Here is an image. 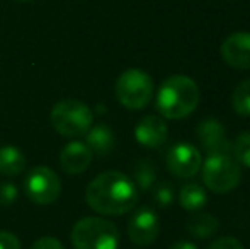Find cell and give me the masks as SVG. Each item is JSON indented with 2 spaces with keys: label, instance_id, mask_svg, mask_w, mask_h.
<instances>
[{
  "label": "cell",
  "instance_id": "cell-11",
  "mask_svg": "<svg viewBox=\"0 0 250 249\" xmlns=\"http://www.w3.org/2000/svg\"><path fill=\"white\" fill-rule=\"evenodd\" d=\"M168 130L167 123L162 116L157 114H148L142 118L135 128V138L140 145L148 147V149H157L167 140Z\"/></svg>",
  "mask_w": 250,
  "mask_h": 249
},
{
  "label": "cell",
  "instance_id": "cell-6",
  "mask_svg": "<svg viewBox=\"0 0 250 249\" xmlns=\"http://www.w3.org/2000/svg\"><path fill=\"white\" fill-rule=\"evenodd\" d=\"M116 97L128 110H143L153 97V80L140 68L125 70L116 80Z\"/></svg>",
  "mask_w": 250,
  "mask_h": 249
},
{
  "label": "cell",
  "instance_id": "cell-2",
  "mask_svg": "<svg viewBox=\"0 0 250 249\" xmlns=\"http://www.w3.org/2000/svg\"><path fill=\"white\" fill-rule=\"evenodd\" d=\"M201 99L199 87L188 75H172L160 86L157 110L164 118L182 120L196 111Z\"/></svg>",
  "mask_w": 250,
  "mask_h": 249
},
{
  "label": "cell",
  "instance_id": "cell-26",
  "mask_svg": "<svg viewBox=\"0 0 250 249\" xmlns=\"http://www.w3.org/2000/svg\"><path fill=\"white\" fill-rule=\"evenodd\" d=\"M168 249H198V248H196V244L191 243V241H179V243L172 244Z\"/></svg>",
  "mask_w": 250,
  "mask_h": 249
},
{
  "label": "cell",
  "instance_id": "cell-4",
  "mask_svg": "<svg viewBox=\"0 0 250 249\" xmlns=\"http://www.w3.org/2000/svg\"><path fill=\"white\" fill-rule=\"evenodd\" d=\"M51 125L63 136L85 135L94 123L92 110L79 99H63L51 110Z\"/></svg>",
  "mask_w": 250,
  "mask_h": 249
},
{
  "label": "cell",
  "instance_id": "cell-20",
  "mask_svg": "<svg viewBox=\"0 0 250 249\" xmlns=\"http://www.w3.org/2000/svg\"><path fill=\"white\" fill-rule=\"evenodd\" d=\"M233 154L238 164L250 167V132H244L235 138Z\"/></svg>",
  "mask_w": 250,
  "mask_h": 249
},
{
  "label": "cell",
  "instance_id": "cell-9",
  "mask_svg": "<svg viewBox=\"0 0 250 249\" xmlns=\"http://www.w3.org/2000/svg\"><path fill=\"white\" fill-rule=\"evenodd\" d=\"M158 232H160V220L157 213L148 206L136 210L128 222V236L131 243L138 246H148L155 243Z\"/></svg>",
  "mask_w": 250,
  "mask_h": 249
},
{
  "label": "cell",
  "instance_id": "cell-22",
  "mask_svg": "<svg viewBox=\"0 0 250 249\" xmlns=\"http://www.w3.org/2000/svg\"><path fill=\"white\" fill-rule=\"evenodd\" d=\"M17 200V188L12 183H0V206H10Z\"/></svg>",
  "mask_w": 250,
  "mask_h": 249
},
{
  "label": "cell",
  "instance_id": "cell-23",
  "mask_svg": "<svg viewBox=\"0 0 250 249\" xmlns=\"http://www.w3.org/2000/svg\"><path fill=\"white\" fill-rule=\"evenodd\" d=\"M208 249H245L244 244L240 243L238 239L231 236H227V237H218L216 241L208 246Z\"/></svg>",
  "mask_w": 250,
  "mask_h": 249
},
{
  "label": "cell",
  "instance_id": "cell-19",
  "mask_svg": "<svg viewBox=\"0 0 250 249\" xmlns=\"http://www.w3.org/2000/svg\"><path fill=\"white\" fill-rule=\"evenodd\" d=\"M155 167L151 166L148 160H142V162L136 164L135 167V181L133 183L136 184V188L140 189H150L153 188L155 184Z\"/></svg>",
  "mask_w": 250,
  "mask_h": 249
},
{
  "label": "cell",
  "instance_id": "cell-12",
  "mask_svg": "<svg viewBox=\"0 0 250 249\" xmlns=\"http://www.w3.org/2000/svg\"><path fill=\"white\" fill-rule=\"evenodd\" d=\"M92 150L83 142H70L63 147L60 154V164L62 169L68 174H80L87 171L92 162Z\"/></svg>",
  "mask_w": 250,
  "mask_h": 249
},
{
  "label": "cell",
  "instance_id": "cell-15",
  "mask_svg": "<svg viewBox=\"0 0 250 249\" xmlns=\"http://www.w3.org/2000/svg\"><path fill=\"white\" fill-rule=\"evenodd\" d=\"M26 167V157L17 147H0V174L12 178L21 174Z\"/></svg>",
  "mask_w": 250,
  "mask_h": 249
},
{
  "label": "cell",
  "instance_id": "cell-13",
  "mask_svg": "<svg viewBox=\"0 0 250 249\" xmlns=\"http://www.w3.org/2000/svg\"><path fill=\"white\" fill-rule=\"evenodd\" d=\"M196 136L199 138L201 145L209 154L213 152H227L228 140L225 133V126L214 118H206L196 128Z\"/></svg>",
  "mask_w": 250,
  "mask_h": 249
},
{
  "label": "cell",
  "instance_id": "cell-5",
  "mask_svg": "<svg viewBox=\"0 0 250 249\" xmlns=\"http://www.w3.org/2000/svg\"><path fill=\"white\" fill-rule=\"evenodd\" d=\"M242 169L237 159L227 152H213L203 164V183L213 193H227L237 188Z\"/></svg>",
  "mask_w": 250,
  "mask_h": 249
},
{
  "label": "cell",
  "instance_id": "cell-7",
  "mask_svg": "<svg viewBox=\"0 0 250 249\" xmlns=\"http://www.w3.org/2000/svg\"><path fill=\"white\" fill-rule=\"evenodd\" d=\"M24 189L31 202L38 205H50L58 200L62 193V183L58 174L48 166H36L26 176Z\"/></svg>",
  "mask_w": 250,
  "mask_h": 249
},
{
  "label": "cell",
  "instance_id": "cell-1",
  "mask_svg": "<svg viewBox=\"0 0 250 249\" xmlns=\"http://www.w3.org/2000/svg\"><path fill=\"white\" fill-rule=\"evenodd\" d=\"M87 205L102 215H123L135 208L138 188L126 174L107 171L96 176L85 189Z\"/></svg>",
  "mask_w": 250,
  "mask_h": 249
},
{
  "label": "cell",
  "instance_id": "cell-18",
  "mask_svg": "<svg viewBox=\"0 0 250 249\" xmlns=\"http://www.w3.org/2000/svg\"><path fill=\"white\" fill-rule=\"evenodd\" d=\"M233 110L240 116H250V79H245L235 87L231 96Z\"/></svg>",
  "mask_w": 250,
  "mask_h": 249
},
{
  "label": "cell",
  "instance_id": "cell-27",
  "mask_svg": "<svg viewBox=\"0 0 250 249\" xmlns=\"http://www.w3.org/2000/svg\"><path fill=\"white\" fill-rule=\"evenodd\" d=\"M19 2H31V0H19Z\"/></svg>",
  "mask_w": 250,
  "mask_h": 249
},
{
  "label": "cell",
  "instance_id": "cell-8",
  "mask_svg": "<svg viewBox=\"0 0 250 249\" xmlns=\"http://www.w3.org/2000/svg\"><path fill=\"white\" fill-rule=\"evenodd\" d=\"M203 166L199 149L192 143L179 142L168 150L167 154V167L174 176L177 178H192L199 173Z\"/></svg>",
  "mask_w": 250,
  "mask_h": 249
},
{
  "label": "cell",
  "instance_id": "cell-17",
  "mask_svg": "<svg viewBox=\"0 0 250 249\" xmlns=\"http://www.w3.org/2000/svg\"><path fill=\"white\" fill-rule=\"evenodd\" d=\"M179 202L181 206L188 212H199L208 202V195L204 188L198 183H189L181 188L179 193Z\"/></svg>",
  "mask_w": 250,
  "mask_h": 249
},
{
  "label": "cell",
  "instance_id": "cell-3",
  "mask_svg": "<svg viewBox=\"0 0 250 249\" xmlns=\"http://www.w3.org/2000/svg\"><path fill=\"white\" fill-rule=\"evenodd\" d=\"M75 249H118L119 230L112 222L101 217H83L72 227Z\"/></svg>",
  "mask_w": 250,
  "mask_h": 249
},
{
  "label": "cell",
  "instance_id": "cell-10",
  "mask_svg": "<svg viewBox=\"0 0 250 249\" xmlns=\"http://www.w3.org/2000/svg\"><path fill=\"white\" fill-rule=\"evenodd\" d=\"M221 58L237 70L250 68V33H233L221 43Z\"/></svg>",
  "mask_w": 250,
  "mask_h": 249
},
{
  "label": "cell",
  "instance_id": "cell-21",
  "mask_svg": "<svg viewBox=\"0 0 250 249\" xmlns=\"http://www.w3.org/2000/svg\"><path fill=\"white\" fill-rule=\"evenodd\" d=\"M174 186L168 183H160L155 186V202L160 206H168L174 202Z\"/></svg>",
  "mask_w": 250,
  "mask_h": 249
},
{
  "label": "cell",
  "instance_id": "cell-24",
  "mask_svg": "<svg viewBox=\"0 0 250 249\" xmlns=\"http://www.w3.org/2000/svg\"><path fill=\"white\" fill-rule=\"evenodd\" d=\"M0 249H22L21 241L9 230H0Z\"/></svg>",
  "mask_w": 250,
  "mask_h": 249
},
{
  "label": "cell",
  "instance_id": "cell-14",
  "mask_svg": "<svg viewBox=\"0 0 250 249\" xmlns=\"http://www.w3.org/2000/svg\"><path fill=\"white\" fill-rule=\"evenodd\" d=\"M85 135H87L85 143L92 150V154L107 156L114 149V132H112L109 125L99 123L96 126H90Z\"/></svg>",
  "mask_w": 250,
  "mask_h": 249
},
{
  "label": "cell",
  "instance_id": "cell-16",
  "mask_svg": "<svg viewBox=\"0 0 250 249\" xmlns=\"http://www.w3.org/2000/svg\"><path fill=\"white\" fill-rule=\"evenodd\" d=\"M188 227V232L191 236L198 237V239H208L213 234H216L218 227H220V222L214 215L211 213H204V212H198L188 220L186 224Z\"/></svg>",
  "mask_w": 250,
  "mask_h": 249
},
{
  "label": "cell",
  "instance_id": "cell-25",
  "mask_svg": "<svg viewBox=\"0 0 250 249\" xmlns=\"http://www.w3.org/2000/svg\"><path fill=\"white\" fill-rule=\"evenodd\" d=\"M31 249H65V248H63V244L60 243L56 237L44 236V237H40L38 241H34Z\"/></svg>",
  "mask_w": 250,
  "mask_h": 249
}]
</instances>
